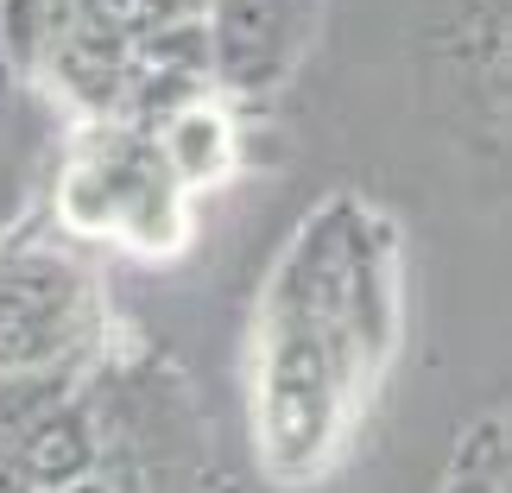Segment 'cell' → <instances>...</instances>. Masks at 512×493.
Masks as SVG:
<instances>
[{"instance_id": "6da1fadb", "label": "cell", "mask_w": 512, "mask_h": 493, "mask_svg": "<svg viewBox=\"0 0 512 493\" xmlns=\"http://www.w3.org/2000/svg\"><path fill=\"white\" fill-rule=\"evenodd\" d=\"M386 241H342V215H317L272 285L260 348V437L272 468L304 475L336 449L342 411L386 354Z\"/></svg>"}, {"instance_id": "7a4b0ae2", "label": "cell", "mask_w": 512, "mask_h": 493, "mask_svg": "<svg viewBox=\"0 0 512 493\" xmlns=\"http://www.w3.org/2000/svg\"><path fill=\"white\" fill-rule=\"evenodd\" d=\"M291 32V0H222V70L266 83L279 70V38Z\"/></svg>"}]
</instances>
